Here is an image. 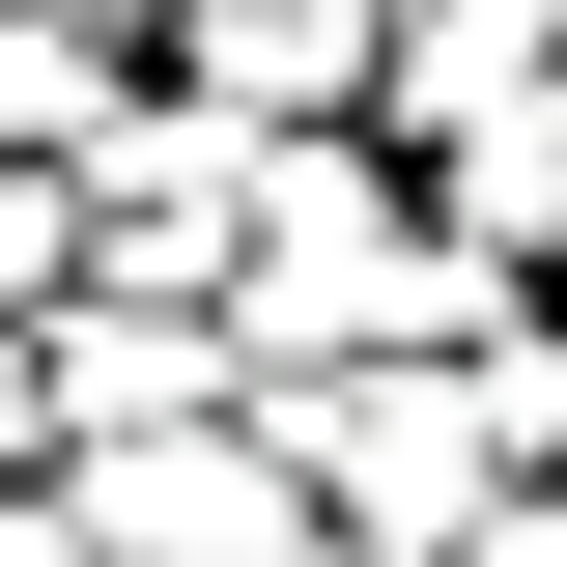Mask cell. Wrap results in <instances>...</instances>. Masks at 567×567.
I'll list each match as a JSON object with an SVG mask.
<instances>
[{
  "label": "cell",
  "instance_id": "1",
  "mask_svg": "<svg viewBox=\"0 0 567 567\" xmlns=\"http://www.w3.org/2000/svg\"><path fill=\"white\" fill-rule=\"evenodd\" d=\"M256 425H284V483H312V567H483V511H511V454H483L454 369H312Z\"/></svg>",
  "mask_w": 567,
  "mask_h": 567
},
{
  "label": "cell",
  "instance_id": "12",
  "mask_svg": "<svg viewBox=\"0 0 567 567\" xmlns=\"http://www.w3.org/2000/svg\"><path fill=\"white\" fill-rule=\"evenodd\" d=\"M483 29H539V58H567V0H483Z\"/></svg>",
  "mask_w": 567,
  "mask_h": 567
},
{
  "label": "cell",
  "instance_id": "6",
  "mask_svg": "<svg viewBox=\"0 0 567 567\" xmlns=\"http://www.w3.org/2000/svg\"><path fill=\"white\" fill-rule=\"evenodd\" d=\"M114 114H142L114 29H85V0H0V171H58V199H85V142H114Z\"/></svg>",
  "mask_w": 567,
  "mask_h": 567
},
{
  "label": "cell",
  "instance_id": "4",
  "mask_svg": "<svg viewBox=\"0 0 567 567\" xmlns=\"http://www.w3.org/2000/svg\"><path fill=\"white\" fill-rule=\"evenodd\" d=\"M398 29H425V0H199V29H171V85H199L227 142H369Z\"/></svg>",
  "mask_w": 567,
  "mask_h": 567
},
{
  "label": "cell",
  "instance_id": "10",
  "mask_svg": "<svg viewBox=\"0 0 567 567\" xmlns=\"http://www.w3.org/2000/svg\"><path fill=\"white\" fill-rule=\"evenodd\" d=\"M483 567H567V483H511V511H483Z\"/></svg>",
  "mask_w": 567,
  "mask_h": 567
},
{
  "label": "cell",
  "instance_id": "5",
  "mask_svg": "<svg viewBox=\"0 0 567 567\" xmlns=\"http://www.w3.org/2000/svg\"><path fill=\"white\" fill-rule=\"evenodd\" d=\"M58 454H142V425H256V341L227 312H142V284H58Z\"/></svg>",
  "mask_w": 567,
  "mask_h": 567
},
{
  "label": "cell",
  "instance_id": "3",
  "mask_svg": "<svg viewBox=\"0 0 567 567\" xmlns=\"http://www.w3.org/2000/svg\"><path fill=\"white\" fill-rule=\"evenodd\" d=\"M227 227H256V142H227L199 85H142V114L85 142V284H142V312H227Z\"/></svg>",
  "mask_w": 567,
  "mask_h": 567
},
{
  "label": "cell",
  "instance_id": "8",
  "mask_svg": "<svg viewBox=\"0 0 567 567\" xmlns=\"http://www.w3.org/2000/svg\"><path fill=\"white\" fill-rule=\"evenodd\" d=\"M58 284H85V199H58V171H0V312H58Z\"/></svg>",
  "mask_w": 567,
  "mask_h": 567
},
{
  "label": "cell",
  "instance_id": "2",
  "mask_svg": "<svg viewBox=\"0 0 567 567\" xmlns=\"http://www.w3.org/2000/svg\"><path fill=\"white\" fill-rule=\"evenodd\" d=\"M85 567H312V483H284V425H142V454H58Z\"/></svg>",
  "mask_w": 567,
  "mask_h": 567
},
{
  "label": "cell",
  "instance_id": "11",
  "mask_svg": "<svg viewBox=\"0 0 567 567\" xmlns=\"http://www.w3.org/2000/svg\"><path fill=\"white\" fill-rule=\"evenodd\" d=\"M0 567H85V511H58V483H29V511H0Z\"/></svg>",
  "mask_w": 567,
  "mask_h": 567
},
{
  "label": "cell",
  "instance_id": "9",
  "mask_svg": "<svg viewBox=\"0 0 567 567\" xmlns=\"http://www.w3.org/2000/svg\"><path fill=\"white\" fill-rule=\"evenodd\" d=\"M58 483V341H29V312H0V511Z\"/></svg>",
  "mask_w": 567,
  "mask_h": 567
},
{
  "label": "cell",
  "instance_id": "7",
  "mask_svg": "<svg viewBox=\"0 0 567 567\" xmlns=\"http://www.w3.org/2000/svg\"><path fill=\"white\" fill-rule=\"evenodd\" d=\"M454 398H483V454H511V483H567V312H511Z\"/></svg>",
  "mask_w": 567,
  "mask_h": 567
}]
</instances>
